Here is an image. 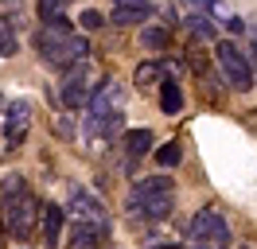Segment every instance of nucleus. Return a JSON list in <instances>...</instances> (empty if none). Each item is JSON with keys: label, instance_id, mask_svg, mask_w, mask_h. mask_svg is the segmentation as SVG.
I'll return each instance as SVG.
<instances>
[{"label": "nucleus", "instance_id": "nucleus-6", "mask_svg": "<svg viewBox=\"0 0 257 249\" xmlns=\"http://www.w3.org/2000/svg\"><path fill=\"white\" fill-rule=\"evenodd\" d=\"M35 121V105L28 97H12L8 105H4V125H0V137H4V148H20L24 137H28V129Z\"/></svg>", "mask_w": 257, "mask_h": 249}, {"label": "nucleus", "instance_id": "nucleus-11", "mask_svg": "<svg viewBox=\"0 0 257 249\" xmlns=\"http://www.w3.org/2000/svg\"><path fill=\"white\" fill-rule=\"evenodd\" d=\"M152 16V0H113V28H141Z\"/></svg>", "mask_w": 257, "mask_h": 249}, {"label": "nucleus", "instance_id": "nucleus-9", "mask_svg": "<svg viewBox=\"0 0 257 249\" xmlns=\"http://www.w3.org/2000/svg\"><path fill=\"white\" fill-rule=\"evenodd\" d=\"M187 237H207V241H230V222L218 206H203L187 222Z\"/></svg>", "mask_w": 257, "mask_h": 249}, {"label": "nucleus", "instance_id": "nucleus-22", "mask_svg": "<svg viewBox=\"0 0 257 249\" xmlns=\"http://www.w3.org/2000/svg\"><path fill=\"white\" fill-rule=\"evenodd\" d=\"M187 4V12H203V8H226L222 0H183Z\"/></svg>", "mask_w": 257, "mask_h": 249}, {"label": "nucleus", "instance_id": "nucleus-19", "mask_svg": "<svg viewBox=\"0 0 257 249\" xmlns=\"http://www.w3.org/2000/svg\"><path fill=\"white\" fill-rule=\"evenodd\" d=\"M24 187H28V179H24V175H16V171H12V175H4V179H0V199H8V195H20Z\"/></svg>", "mask_w": 257, "mask_h": 249}, {"label": "nucleus", "instance_id": "nucleus-14", "mask_svg": "<svg viewBox=\"0 0 257 249\" xmlns=\"http://www.w3.org/2000/svg\"><path fill=\"white\" fill-rule=\"evenodd\" d=\"M183 28L191 31V39H195V43H210V39L218 35V24H214L210 16H203V12H187Z\"/></svg>", "mask_w": 257, "mask_h": 249}, {"label": "nucleus", "instance_id": "nucleus-24", "mask_svg": "<svg viewBox=\"0 0 257 249\" xmlns=\"http://www.w3.org/2000/svg\"><path fill=\"white\" fill-rule=\"evenodd\" d=\"M191 249H226V241H207V237H191Z\"/></svg>", "mask_w": 257, "mask_h": 249}, {"label": "nucleus", "instance_id": "nucleus-8", "mask_svg": "<svg viewBox=\"0 0 257 249\" xmlns=\"http://www.w3.org/2000/svg\"><path fill=\"white\" fill-rule=\"evenodd\" d=\"M121 101H125V86L113 82V78H101L97 90H90V97H86L90 121H101V117H109V113H117V109H125Z\"/></svg>", "mask_w": 257, "mask_h": 249}, {"label": "nucleus", "instance_id": "nucleus-20", "mask_svg": "<svg viewBox=\"0 0 257 249\" xmlns=\"http://www.w3.org/2000/svg\"><path fill=\"white\" fill-rule=\"evenodd\" d=\"M78 28H86V31H101V28H105V16L97 12V8H86V12L78 16Z\"/></svg>", "mask_w": 257, "mask_h": 249}, {"label": "nucleus", "instance_id": "nucleus-1", "mask_svg": "<svg viewBox=\"0 0 257 249\" xmlns=\"http://www.w3.org/2000/svg\"><path fill=\"white\" fill-rule=\"evenodd\" d=\"M176 206V183L168 175H148L137 179L125 199V214L133 222H164Z\"/></svg>", "mask_w": 257, "mask_h": 249}, {"label": "nucleus", "instance_id": "nucleus-7", "mask_svg": "<svg viewBox=\"0 0 257 249\" xmlns=\"http://www.w3.org/2000/svg\"><path fill=\"white\" fill-rule=\"evenodd\" d=\"M86 97H90V62L82 59L74 66H66L63 70V82H59V105L63 109H78L86 105Z\"/></svg>", "mask_w": 257, "mask_h": 249}, {"label": "nucleus", "instance_id": "nucleus-15", "mask_svg": "<svg viewBox=\"0 0 257 249\" xmlns=\"http://www.w3.org/2000/svg\"><path fill=\"white\" fill-rule=\"evenodd\" d=\"M160 109L168 113V117H176L179 109H183V90H179L176 78H164L160 82Z\"/></svg>", "mask_w": 257, "mask_h": 249}, {"label": "nucleus", "instance_id": "nucleus-13", "mask_svg": "<svg viewBox=\"0 0 257 249\" xmlns=\"http://www.w3.org/2000/svg\"><path fill=\"white\" fill-rule=\"evenodd\" d=\"M168 70H172V62H168V59H148V62H141V66H137L133 82H137V86H160L164 78H172Z\"/></svg>", "mask_w": 257, "mask_h": 249}, {"label": "nucleus", "instance_id": "nucleus-27", "mask_svg": "<svg viewBox=\"0 0 257 249\" xmlns=\"http://www.w3.org/2000/svg\"><path fill=\"white\" fill-rule=\"evenodd\" d=\"M152 249H179V245H152Z\"/></svg>", "mask_w": 257, "mask_h": 249}, {"label": "nucleus", "instance_id": "nucleus-18", "mask_svg": "<svg viewBox=\"0 0 257 249\" xmlns=\"http://www.w3.org/2000/svg\"><path fill=\"white\" fill-rule=\"evenodd\" d=\"M16 51H20V39L12 31V24H0V59H12Z\"/></svg>", "mask_w": 257, "mask_h": 249}, {"label": "nucleus", "instance_id": "nucleus-5", "mask_svg": "<svg viewBox=\"0 0 257 249\" xmlns=\"http://www.w3.org/2000/svg\"><path fill=\"white\" fill-rule=\"evenodd\" d=\"M214 59H218V70L222 78L234 86V90H253V70H249V59L234 39H218L214 47Z\"/></svg>", "mask_w": 257, "mask_h": 249}, {"label": "nucleus", "instance_id": "nucleus-21", "mask_svg": "<svg viewBox=\"0 0 257 249\" xmlns=\"http://www.w3.org/2000/svg\"><path fill=\"white\" fill-rule=\"evenodd\" d=\"M187 59H191V66H195V74H203V78L210 74V62L203 59V51H191V55H187Z\"/></svg>", "mask_w": 257, "mask_h": 249}, {"label": "nucleus", "instance_id": "nucleus-4", "mask_svg": "<svg viewBox=\"0 0 257 249\" xmlns=\"http://www.w3.org/2000/svg\"><path fill=\"white\" fill-rule=\"evenodd\" d=\"M39 210H43V202L35 199L32 191L24 187L20 195H8L4 199V214H0V226L12 233L16 241H28L35 233V222H39Z\"/></svg>", "mask_w": 257, "mask_h": 249}, {"label": "nucleus", "instance_id": "nucleus-12", "mask_svg": "<svg viewBox=\"0 0 257 249\" xmlns=\"http://www.w3.org/2000/svg\"><path fill=\"white\" fill-rule=\"evenodd\" d=\"M39 226H43V245L59 249V237H63V226H66V210L59 206V202H43V210H39Z\"/></svg>", "mask_w": 257, "mask_h": 249}, {"label": "nucleus", "instance_id": "nucleus-25", "mask_svg": "<svg viewBox=\"0 0 257 249\" xmlns=\"http://www.w3.org/2000/svg\"><path fill=\"white\" fill-rule=\"evenodd\" d=\"M226 28H230V31H234V35H241V31H245V24H241V20H238V16H230V20H226Z\"/></svg>", "mask_w": 257, "mask_h": 249}, {"label": "nucleus", "instance_id": "nucleus-3", "mask_svg": "<svg viewBox=\"0 0 257 249\" xmlns=\"http://www.w3.org/2000/svg\"><path fill=\"white\" fill-rule=\"evenodd\" d=\"M66 218H70V226H90V230L105 233L109 237V210H105V202L97 199L94 191H86V187H70L66 191Z\"/></svg>", "mask_w": 257, "mask_h": 249}, {"label": "nucleus", "instance_id": "nucleus-16", "mask_svg": "<svg viewBox=\"0 0 257 249\" xmlns=\"http://www.w3.org/2000/svg\"><path fill=\"white\" fill-rule=\"evenodd\" d=\"M141 43H145L148 51H168V47H172V28H168V24H152V28L141 31Z\"/></svg>", "mask_w": 257, "mask_h": 249}, {"label": "nucleus", "instance_id": "nucleus-23", "mask_svg": "<svg viewBox=\"0 0 257 249\" xmlns=\"http://www.w3.org/2000/svg\"><path fill=\"white\" fill-rule=\"evenodd\" d=\"M55 133H59L63 140H74V121H70V117H63V121L55 125Z\"/></svg>", "mask_w": 257, "mask_h": 249}, {"label": "nucleus", "instance_id": "nucleus-17", "mask_svg": "<svg viewBox=\"0 0 257 249\" xmlns=\"http://www.w3.org/2000/svg\"><path fill=\"white\" fill-rule=\"evenodd\" d=\"M152 160H156L164 171H168V168H179V160H183V144H179V140H168V144H160V152L152 156Z\"/></svg>", "mask_w": 257, "mask_h": 249}, {"label": "nucleus", "instance_id": "nucleus-10", "mask_svg": "<svg viewBox=\"0 0 257 249\" xmlns=\"http://www.w3.org/2000/svg\"><path fill=\"white\" fill-rule=\"evenodd\" d=\"M121 144H125V171H137V164L152 156L156 148V137H152V129H125L121 133Z\"/></svg>", "mask_w": 257, "mask_h": 249}, {"label": "nucleus", "instance_id": "nucleus-2", "mask_svg": "<svg viewBox=\"0 0 257 249\" xmlns=\"http://www.w3.org/2000/svg\"><path fill=\"white\" fill-rule=\"evenodd\" d=\"M32 43H35V55L43 59V66L59 70V74L90 55V39L78 35V31H63V28H39Z\"/></svg>", "mask_w": 257, "mask_h": 249}, {"label": "nucleus", "instance_id": "nucleus-26", "mask_svg": "<svg viewBox=\"0 0 257 249\" xmlns=\"http://www.w3.org/2000/svg\"><path fill=\"white\" fill-rule=\"evenodd\" d=\"M70 0H39V8H66Z\"/></svg>", "mask_w": 257, "mask_h": 249}]
</instances>
